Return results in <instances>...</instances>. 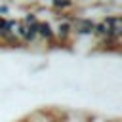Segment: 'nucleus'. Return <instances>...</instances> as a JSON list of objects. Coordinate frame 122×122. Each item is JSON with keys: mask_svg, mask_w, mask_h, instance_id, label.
<instances>
[{"mask_svg": "<svg viewBox=\"0 0 122 122\" xmlns=\"http://www.w3.org/2000/svg\"><path fill=\"white\" fill-rule=\"evenodd\" d=\"M93 25H95L93 19L74 15L72 17V36L74 38H93Z\"/></svg>", "mask_w": 122, "mask_h": 122, "instance_id": "f257e3e1", "label": "nucleus"}, {"mask_svg": "<svg viewBox=\"0 0 122 122\" xmlns=\"http://www.w3.org/2000/svg\"><path fill=\"white\" fill-rule=\"evenodd\" d=\"M50 8L57 13L59 11H72L76 8V4H74V0H50Z\"/></svg>", "mask_w": 122, "mask_h": 122, "instance_id": "f03ea898", "label": "nucleus"}]
</instances>
